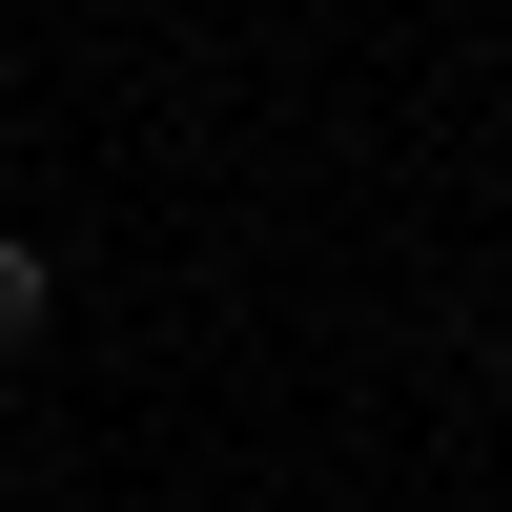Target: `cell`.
<instances>
[{
	"mask_svg": "<svg viewBox=\"0 0 512 512\" xmlns=\"http://www.w3.org/2000/svg\"><path fill=\"white\" fill-rule=\"evenodd\" d=\"M41 328H62V267H41L21 226H0V349H41Z\"/></svg>",
	"mask_w": 512,
	"mask_h": 512,
	"instance_id": "6da1fadb",
	"label": "cell"
}]
</instances>
